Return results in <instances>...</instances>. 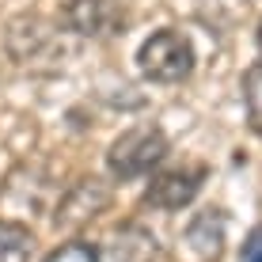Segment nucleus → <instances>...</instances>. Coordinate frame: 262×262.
<instances>
[{"mask_svg": "<svg viewBox=\"0 0 262 262\" xmlns=\"http://www.w3.org/2000/svg\"><path fill=\"white\" fill-rule=\"evenodd\" d=\"M258 46H262V27H258Z\"/></svg>", "mask_w": 262, "mask_h": 262, "instance_id": "nucleus-11", "label": "nucleus"}, {"mask_svg": "<svg viewBox=\"0 0 262 262\" xmlns=\"http://www.w3.org/2000/svg\"><path fill=\"white\" fill-rule=\"evenodd\" d=\"M243 262H262V228H255L243 239Z\"/></svg>", "mask_w": 262, "mask_h": 262, "instance_id": "nucleus-10", "label": "nucleus"}, {"mask_svg": "<svg viewBox=\"0 0 262 262\" xmlns=\"http://www.w3.org/2000/svg\"><path fill=\"white\" fill-rule=\"evenodd\" d=\"M34 251V232L27 224L0 221V262H31Z\"/></svg>", "mask_w": 262, "mask_h": 262, "instance_id": "nucleus-7", "label": "nucleus"}, {"mask_svg": "<svg viewBox=\"0 0 262 262\" xmlns=\"http://www.w3.org/2000/svg\"><path fill=\"white\" fill-rule=\"evenodd\" d=\"M106 205H111V190H106L99 179H84V183H76L65 198H61V205H57V224L76 228V224L99 216Z\"/></svg>", "mask_w": 262, "mask_h": 262, "instance_id": "nucleus-5", "label": "nucleus"}, {"mask_svg": "<svg viewBox=\"0 0 262 262\" xmlns=\"http://www.w3.org/2000/svg\"><path fill=\"white\" fill-rule=\"evenodd\" d=\"M137 69L152 84H183L194 72V46L183 31H156L152 38H144L137 53Z\"/></svg>", "mask_w": 262, "mask_h": 262, "instance_id": "nucleus-1", "label": "nucleus"}, {"mask_svg": "<svg viewBox=\"0 0 262 262\" xmlns=\"http://www.w3.org/2000/svg\"><path fill=\"white\" fill-rule=\"evenodd\" d=\"M202 183H205V164L167 167V171H160V175L148 183L144 205H152V209H183V205H190L198 198Z\"/></svg>", "mask_w": 262, "mask_h": 262, "instance_id": "nucleus-3", "label": "nucleus"}, {"mask_svg": "<svg viewBox=\"0 0 262 262\" xmlns=\"http://www.w3.org/2000/svg\"><path fill=\"white\" fill-rule=\"evenodd\" d=\"M61 19L80 38H106L125 23V15H122L118 0H69Z\"/></svg>", "mask_w": 262, "mask_h": 262, "instance_id": "nucleus-4", "label": "nucleus"}, {"mask_svg": "<svg viewBox=\"0 0 262 262\" xmlns=\"http://www.w3.org/2000/svg\"><path fill=\"white\" fill-rule=\"evenodd\" d=\"M42 262H99V251L84 239H72V243H61L57 251H50Z\"/></svg>", "mask_w": 262, "mask_h": 262, "instance_id": "nucleus-9", "label": "nucleus"}, {"mask_svg": "<svg viewBox=\"0 0 262 262\" xmlns=\"http://www.w3.org/2000/svg\"><path fill=\"white\" fill-rule=\"evenodd\" d=\"M186 239H190V247L202 258H216V255H221V243H224V216L216 209H205L202 216H194Z\"/></svg>", "mask_w": 262, "mask_h": 262, "instance_id": "nucleus-6", "label": "nucleus"}, {"mask_svg": "<svg viewBox=\"0 0 262 262\" xmlns=\"http://www.w3.org/2000/svg\"><path fill=\"white\" fill-rule=\"evenodd\" d=\"M243 103H247V122L251 129L262 133V61L247 69L243 76Z\"/></svg>", "mask_w": 262, "mask_h": 262, "instance_id": "nucleus-8", "label": "nucleus"}, {"mask_svg": "<svg viewBox=\"0 0 262 262\" xmlns=\"http://www.w3.org/2000/svg\"><path fill=\"white\" fill-rule=\"evenodd\" d=\"M164 156H167L164 129H160V125H133V129H125L122 137L111 144V152H106V167H111L114 179L129 183V179L148 175Z\"/></svg>", "mask_w": 262, "mask_h": 262, "instance_id": "nucleus-2", "label": "nucleus"}]
</instances>
